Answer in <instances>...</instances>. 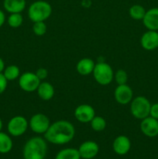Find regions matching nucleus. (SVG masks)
Wrapping results in <instances>:
<instances>
[{
  "label": "nucleus",
  "instance_id": "nucleus-28",
  "mask_svg": "<svg viewBox=\"0 0 158 159\" xmlns=\"http://www.w3.org/2000/svg\"><path fill=\"white\" fill-rule=\"evenodd\" d=\"M8 85V80L2 73H0V95L2 94L6 90Z\"/></svg>",
  "mask_w": 158,
  "mask_h": 159
},
{
  "label": "nucleus",
  "instance_id": "nucleus-21",
  "mask_svg": "<svg viewBox=\"0 0 158 159\" xmlns=\"http://www.w3.org/2000/svg\"><path fill=\"white\" fill-rule=\"evenodd\" d=\"M2 74L4 75V76L7 79L8 82H9V81H15V79L20 78V69L17 65H11L5 68Z\"/></svg>",
  "mask_w": 158,
  "mask_h": 159
},
{
  "label": "nucleus",
  "instance_id": "nucleus-5",
  "mask_svg": "<svg viewBox=\"0 0 158 159\" xmlns=\"http://www.w3.org/2000/svg\"><path fill=\"white\" fill-rule=\"evenodd\" d=\"M92 75L95 82L101 85H108L114 79L112 68L108 63L104 61L95 64Z\"/></svg>",
  "mask_w": 158,
  "mask_h": 159
},
{
  "label": "nucleus",
  "instance_id": "nucleus-18",
  "mask_svg": "<svg viewBox=\"0 0 158 159\" xmlns=\"http://www.w3.org/2000/svg\"><path fill=\"white\" fill-rule=\"evenodd\" d=\"M94 61L88 57H85L79 61L76 65V70H77V73L81 75L87 76L89 75L92 74L93 70L94 68Z\"/></svg>",
  "mask_w": 158,
  "mask_h": 159
},
{
  "label": "nucleus",
  "instance_id": "nucleus-9",
  "mask_svg": "<svg viewBox=\"0 0 158 159\" xmlns=\"http://www.w3.org/2000/svg\"><path fill=\"white\" fill-rule=\"evenodd\" d=\"M114 98L116 102L120 105H127L130 103L133 99V89L127 84L118 85V86L115 89Z\"/></svg>",
  "mask_w": 158,
  "mask_h": 159
},
{
  "label": "nucleus",
  "instance_id": "nucleus-30",
  "mask_svg": "<svg viewBox=\"0 0 158 159\" xmlns=\"http://www.w3.org/2000/svg\"><path fill=\"white\" fill-rule=\"evenodd\" d=\"M6 21V15H5L4 12L0 9V27L3 26Z\"/></svg>",
  "mask_w": 158,
  "mask_h": 159
},
{
  "label": "nucleus",
  "instance_id": "nucleus-3",
  "mask_svg": "<svg viewBox=\"0 0 158 159\" xmlns=\"http://www.w3.org/2000/svg\"><path fill=\"white\" fill-rule=\"evenodd\" d=\"M27 14L29 20L33 23L45 22L52 14V6L48 2L38 0L29 6Z\"/></svg>",
  "mask_w": 158,
  "mask_h": 159
},
{
  "label": "nucleus",
  "instance_id": "nucleus-29",
  "mask_svg": "<svg viewBox=\"0 0 158 159\" xmlns=\"http://www.w3.org/2000/svg\"><path fill=\"white\" fill-rule=\"evenodd\" d=\"M150 116L158 120V102L151 104L150 110Z\"/></svg>",
  "mask_w": 158,
  "mask_h": 159
},
{
  "label": "nucleus",
  "instance_id": "nucleus-1",
  "mask_svg": "<svg viewBox=\"0 0 158 159\" xmlns=\"http://www.w3.org/2000/svg\"><path fill=\"white\" fill-rule=\"evenodd\" d=\"M74 135V126L70 121L60 120L50 124L44 134V138L50 144L60 145L68 144L72 141Z\"/></svg>",
  "mask_w": 158,
  "mask_h": 159
},
{
  "label": "nucleus",
  "instance_id": "nucleus-2",
  "mask_svg": "<svg viewBox=\"0 0 158 159\" xmlns=\"http://www.w3.org/2000/svg\"><path fill=\"white\" fill-rule=\"evenodd\" d=\"M47 152V144L45 138L33 137L28 140L23 150L24 159H44Z\"/></svg>",
  "mask_w": 158,
  "mask_h": 159
},
{
  "label": "nucleus",
  "instance_id": "nucleus-13",
  "mask_svg": "<svg viewBox=\"0 0 158 159\" xmlns=\"http://www.w3.org/2000/svg\"><path fill=\"white\" fill-rule=\"evenodd\" d=\"M140 44L146 51H153L158 48V32L155 30H147L142 35Z\"/></svg>",
  "mask_w": 158,
  "mask_h": 159
},
{
  "label": "nucleus",
  "instance_id": "nucleus-8",
  "mask_svg": "<svg viewBox=\"0 0 158 159\" xmlns=\"http://www.w3.org/2000/svg\"><path fill=\"white\" fill-rule=\"evenodd\" d=\"M41 81L37 78L35 72L26 71L20 75L19 78V85L20 89L26 93L37 91Z\"/></svg>",
  "mask_w": 158,
  "mask_h": 159
},
{
  "label": "nucleus",
  "instance_id": "nucleus-23",
  "mask_svg": "<svg viewBox=\"0 0 158 159\" xmlns=\"http://www.w3.org/2000/svg\"><path fill=\"white\" fill-rule=\"evenodd\" d=\"M90 124L93 130L96 132H101L105 130L106 127V120L102 116H94L90 122Z\"/></svg>",
  "mask_w": 158,
  "mask_h": 159
},
{
  "label": "nucleus",
  "instance_id": "nucleus-27",
  "mask_svg": "<svg viewBox=\"0 0 158 159\" xmlns=\"http://www.w3.org/2000/svg\"><path fill=\"white\" fill-rule=\"evenodd\" d=\"M36 75L37 76L39 79L40 81H43L48 77V71L44 68H40L37 70V71L35 72Z\"/></svg>",
  "mask_w": 158,
  "mask_h": 159
},
{
  "label": "nucleus",
  "instance_id": "nucleus-14",
  "mask_svg": "<svg viewBox=\"0 0 158 159\" xmlns=\"http://www.w3.org/2000/svg\"><path fill=\"white\" fill-rule=\"evenodd\" d=\"M113 151L119 155H126L131 148V141L128 137L125 135H119L112 143Z\"/></svg>",
  "mask_w": 158,
  "mask_h": 159
},
{
  "label": "nucleus",
  "instance_id": "nucleus-10",
  "mask_svg": "<svg viewBox=\"0 0 158 159\" xmlns=\"http://www.w3.org/2000/svg\"><path fill=\"white\" fill-rule=\"evenodd\" d=\"M74 117L81 123H90L95 116L94 109L88 104H81L77 106L74 112Z\"/></svg>",
  "mask_w": 158,
  "mask_h": 159
},
{
  "label": "nucleus",
  "instance_id": "nucleus-22",
  "mask_svg": "<svg viewBox=\"0 0 158 159\" xmlns=\"http://www.w3.org/2000/svg\"><path fill=\"white\" fill-rule=\"evenodd\" d=\"M147 10L143 6L136 4L132 6L129 9V14L133 20H143Z\"/></svg>",
  "mask_w": 158,
  "mask_h": 159
},
{
  "label": "nucleus",
  "instance_id": "nucleus-33",
  "mask_svg": "<svg viewBox=\"0 0 158 159\" xmlns=\"http://www.w3.org/2000/svg\"><path fill=\"white\" fill-rule=\"evenodd\" d=\"M2 127H3V123H2V119L0 118V132L2 131Z\"/></svg>",
  "mask_w": 158,
  "mask_h": 159
},
{
  "label": "nucleus",
  "instance_id": "nucleus-11",
  "mask_svg": "<svg viewBox=\"0 0 158 159\" xmlns=\"http://www.w3.org/2000/svg\"><path fill=\"white\" fill-rule=\"evenodd\" d=\"M140 130L148 138H155L158 135V120L147 116L141 120Z\"/></svg>",
  "mask_w": 158,
  "mask_h": 159
},
{
  "label": "nucleus",
  "instance_id": "nucleus-6",
  "mask_svg": "<svg viewBox=\"0 0 158 159\" xmlns=\"http://www.w3.org/2000/svg\"><path fill=\"white\" fill-rule=\"evenodd\" d=\"M29 127V121L23 116H15L9 120L7 124V130L9 135L20 137L26 133Z\"/></svg>",
  "mask_w": 158,
  "mask_h": 159
},
{
  "label": "nucleus",
  "instance_id": "nucleus-31",
  "mask_svg": "<svg viewBox=\"0 0 158 159\" xmlns=\"http://www.w3.org/2000/svg\"><path fill=\"white\" fill-rule=\"evenodd\" d=\"M81 5L84 6V7H86V8L89 7V6L91 5V0H83L81 2Z\"/></svg>",
  "mask_w": 158,
  "mask_h": 159
},
{
  "label": "nucleus",
  "instance_id": "nucleus-7",
  "mask_svg": "<svg viewBox=\"0 0 158 159\" xmlns=\"http://www.w3.org/2000/svg\"><path fill=\"white\" fill-rule=\"evenodd\" d=\"M50 120L43 113H36L31 116L29 121V127L33 132L38 134H44L50 126Z\"/></svg>",
  "mask_w": 158,
  "mask_h": 159
},
{
  "label": "nucleus",
  "instance_id": "nucleus-16",
  "mask_svg": "<svg viewBox=\"0 0 158 159\" xmlns=\"http://www.w3.org/2000/svg\"><path fill=\"white\" fill-rule=\"evenodd\" d=\"M37 93L42 100L49 101L54 97L55 91L52 84L48 82H41L37 88Z\"/></svg>",
  "mask_w": 158,
  "mask_h": 159
},
{
  "label": "nucleus",
  "instance_id": "nucleus-24",
  "mask_svg": "<svg viewBox=\"0 0 158 159\" xmlns=\"http://www.w3.org/2000/svg\"><path fill=\"white\" fill-rule=\"evenodd\" d=\"M8 24L12 28H18L23 24V17L21 13H10L8 17Z\"/></svg>",
  "mask_w": 158,
  "mask_h": 159
},
{
  "label": "nucleus",
  "instance_id": "nucleus-32",
  "mask_svg": "<svg viewBox=\"0 0 158 159\" xmlns=\"http://www.w3.org/2000/svg\"><path fill=\"white\" fill-rule=\"evenodd\" d=\"M5 68H6V66H5L4 61L2 60V57H0V73L3 72Z\"/></svg>",
  "mask_w": 158,
  "mask_h": 159
},
{
  "label": "nucleus",
  "instance_id": "nucleus-4",
  "mask_svg": "<svg viewBox=\"0 0 158 159\" xmlns=\"http://www.w3.org/2000/svg\"><path fill=\"white\" fill-rule=\"evenodd\" d=\"M151 103L145 96H139L133 98L130 102V112L134 118L143 120L150 116Z\"/></svg>",
  "mask_w": 158,
  "mask_h": 159
},
{
  "label": "nucleus",
  "instance_id": "nucleus-26",
  "mask_svg": "<svg viewBox=\"0 0 158 159\" xmlns=\"http://www.w3.org/2000/svg\"><path fill=\"white\" fill-rule=\"evenodd\" d=\"M114 79L118 85H125L128 82V74L123 69H119L114 73Z\"/></svg>",
  "mask_w": 158,
  "mask_h": 159
},
{
  "label": "nucleus",
  "instance_id": "nucleus-17",
  "mask_svg": "<svg viewBox=\"0 0 158 159\" xmlns=\"http://www.w3.org/2000/svg\"><path fill=\"white\" fill-rule=\"evenodd\" d=\"M26 6V0H4L3 7L9 13H21Z\"/></svg>",
  "mask_w": 158,
  "mask_h": 159
},
{
  "label": "nucleus",
  "instance_id": "nucleus-15",
  "mask_svg": "<svg viewBox=\"0 0 158 159\" xmlns=\"http://www.w3.org/2000/svg\"><path fill=\"white\" fill-rule=\"evenodd\" d=\"M143 23L148 30H158V8L148 9L143 19Z\"/></svg>",
  "mask_w": 158,
  "mask_h": 159
},
{
  "label": "nucleus",
  "instance_id": "nucleus-19",
  "mask_svg": "<svg viewBox=\"0 0 158 159\" xmlns=\"http://www.w3.org/2000/svg\"><path fill=\"white\" fill-rule=\"evenodd\" d=\"M13 143L11 137L4 132H0V153L7 154L12 150Z\"/></svg>",
  "mask_w": 158,
  "mask_h": 159
},
{
  "label": "nucleus",
  "instance_id": "nucleus-12",
  "mask_svg": "<svg viewBox=\"0 0 158 159\" xmlns=\"http://www.w3.org/2000/svg\"><path fill=\"white\" fill-rule=\"evenodd\" d=\"M78 150L81 158L92 159L99 154V146L93 141H86L80 145Z\"/></svg>",
  "mask_w": 158,
  "mask_h": 159
},
{
  "label": "nucleus",
  "instance_id": "nucleus-20",
  "mask_svg": "<svg viewBox=\"0 0 158 159\" xmlns=\"http://www.w3.org/2000/svg\"><path fill=\"white\" fill-rule=\"evenodd\" d=\"M55 159H81L78 150L72 148L62 149L56 155Z\"/></svg>",
  "mask_w": 158,
  "mask_h": 159
},
{
  "label": "nucleus",
  "instance_id": "nucleus-25",
  "mask_svg": "<svg viewBox=\"0 0 158 159\" xmlns=\"http://www.w3.org/2000/svg\"><path fill=\"white\" fill-rule=\"evenodd\" d=\"M46 30H47V26H46L45 22L41 21L33 23V32L35 35L41 37V36H43L46 34Z\"/></svg>",
  "mask_w": 158,
  "mask_h": 159
}]
</instances>
